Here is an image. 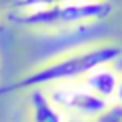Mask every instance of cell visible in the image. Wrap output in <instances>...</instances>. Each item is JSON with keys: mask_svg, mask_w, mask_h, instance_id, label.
Wrapping results in <instances>:
<instances>
[{"mask_svg": "<svg viewBox=\"0 0 122 122\" xmlns=\"http://www.w3.org/2000/svg\"><path fill=\"white\" fill-rule=\"evenodd\" d=\"M30 120L32 122H67L65 112L42 89L30 90Z\"/></svg>", "mask_w": 122, "mask_h": 122, "instance_id": "5", "label": "cell"}, {"mask_svg": "<svg viewBox=\"0 0 122 122\" xmlns=\"http://www.w3.org/2000/svg\"><path fill=\"white\" fill-rule=\"evenodd\" d=\"M74 2H92V0H17L14 9H34L55 4H74Z\"/></svg>", "mask_w": 122, "mask_h": 122, "instance_id": "6", "label": "cell"}, {"mask_svg": "<svg viewBox=\"0 0 122 122\" xmlns=\"http://www.w3.org/2000/svg\"><path fill=\"white\" fill-rule=\"evenodd\" d=\"M120 80V70L114 64H102L95 69H92L82 82L99 97L112 102L115 99V92Z\"/></svg>", "mask_w": 122, "mask_h": 122, "instance_id": "4", "label": "cell"}, {"mask_svg": "<svg viewBox=\"0 0 122 122\" xmlns=\"http://www.w3.org/2000/svg\"><path fill=\"white\" fill-rule=\"evenodd\" d=\"M114 65H115V67H117V69H119V70L122 72V55H120V57H119V59H117L115 62H114Z\"/></svg>", "mask_w": 122, "mask_h": 122, "instance_id": "10", "label": "cell"}, {"mask_svg": "<svg viewBox=\"0 0 122 122\" xmlns=\"http://www.w3.org/2000/svg\"><path fill=\"white\" fill-rule=\"evenodd\" d=\"M114 102L122 104V72H120V80H119V87H117V92H115V99H114Z\"/></svg>", "mask_w": 122, "mask_h": 122, "instance_id": "8", "label": "cell"}, {"mask_svg": "<svg viewBox=\"0 0 122 122\" xmlns=\"http://www.w3.org/2000/svg\"><path fill=\"white\" fill-rule=\"evenodd\" d=\"M94 122H122V104L114 102L104 112H100Z\"/></svg>", "mask_w": 122, "mask_h": 122, "instance_id": "7", "label": "cell"}, {"mask_svg": "<svg viewBox=\"0 0 122 122\" xmlns=\"http://www.w3.org/2000/svg\"><path fill=\"white\" fill-rule=\"evenodd\" d=\"M67 122H94L92 119H84V117H74V115H69L67 117Z\"/></svg>", "mask_w": 122, "mask_h": 122, "instance_id": "9", "label": "cell"}, {"mask_svg": "<svg viewBox=\"0 0 122 122\" xmlns=\"http://www.w3.org/2000/svg\"><path fill=\"white\" fill-rule=\"evenodd\" d=\"M112 14V4L109 0L92 2L55 4L34 9H14L10 20L20 27L37 30H60L92 22H100Z\"/></svg>", "mask_w": 122, "mask_h": 122, "instance_id": "2", "label": "cell"}, {"mask_svg": "<svg viewBox=\"0 0 122 122\" xmlns=\"http://www.w3.org/2000/svg\"><path fill=\"white\" fill-rule=\"evenodd\" d=\"M49 95L64 112L74 117H84L92 120L110 105L109 100L94 94L82 80L54 85Z\"/></svg>", "mask_w": 122, "mask_h": 122, "instance_id": "3", "label": "cell"}, {"mask_svg": "<svg viewBox=\"0 0 122 122\" xmlns=\"http://www.w3.org/2000/svg\"><path fill=\"white\" fill-rule=\"evenodd\" d=\"M120 55L122 49L114 44H94L79 47L39 65L37 69L5 85H0V95L82 80L92 69L102 64H114Z\"/></svg>", "mask_w": 122, "mask_h": 122, "instance_id": "1", "label": "cell"}]
</instances>
